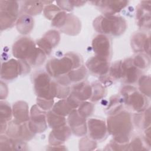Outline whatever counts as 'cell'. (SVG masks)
<instances>
[{
  "label": "cell",
  "instance_id": "obj_1",
  "mask_svg": "<svg viewBox=\"0 0 151 151\" xmlns=\"http://www.w3.org/2000/svg\"><path fill=\"white\" fill-rule=\"evenodd\" d=\"M107 128L114 141L120 144L128 143L133 130L130 114L123 110L110 115L107 120Z\"/></svg>",
  "mask_w": 151,
  "mask_h": 151
},
{
  "label": "cell",
  "instance_id": "obj_2",
  "mask_svg": "<svg viewBox=\"0 0 151 151\" xmlns=\"http://www.w3.org/2000/svg\"><path fill=\"white\" fill-rule=\"evenodd\" d=\"M13 55L19 59L27 61L29 65L38 66L42 64L46 54L34 42L28 37H21L12 46Z\"/></svg>",
  "mask_w": 151,
  "mask_h": 151
},
{
  "label": "cell",
  "instance_id": "obj_3",
  "mask_svg": "<svg viewBox=\"0 0 151 151\" xmlns=\"http://www.w3.org/2000/svg\"><path fill=\"white\" fill-rule=\"evenodd\" d=\"M83 60L79 55L73 52L66 54L61 58H52L46 64L48 74L54 77H60L68 73L71 70L81 65Z\"/></svg>",
  "mask_w": 151,
  "mask_h": 151
},
{
  "label": "cell",
  "instance_id": "obj_4",
  "mask_svg": "<svg viewBox=\"0 0 151 151\" xmlns=\"http://www.w3.org/2000/svg\"><path fill=\"white\" fill-rule=\"evenodd\" d=\"M94 29L101 34L119 36L124 33L127 28L126 21L120 16H99L93 21Z\"/></svg>",
  "mask_w": 151,
  "mask_h": 151
},
{
  "label": "cell",
  "instance_id": "obj_5",
  "mask_svg": "<svg viewBox=\"0 0 151 151\" xmlns=\"http://www.w3.org/2000/svg\"><path fill=\"white\" fill-rule=\"evenodd\" d=\"M123 102L133 110L138 113L146 109L148 101L145 95L133 86H126L121 90Z\"/></svg>",
  "mask_w": 151,
  "mask_h": 151
},
{
  "label": "cell",
  "instance_id": "obj_6",
  "mask_svg": "<svg viewBox=\"0 0 151 151\" xmlns=\"http://www.w3.org/2000/svg\"><path fill=\"white\" fill-rule=\"evenodd\" d=\"M0 22L1 29L4 30L12 27L17 21L19 5L17 1H0Z\"/></svg>",
  "mask_w": 151,
  "mask_h": 151
},
{
  "label": "cell",
  "instance_id": "obj_7",
  "mask_svg": "<svg viewBox=\"0 0 151 151\" xmlns=\"http://www.w3.org/2000/svg\"><path fill=\"white\" fill-rule=\"evenodd\" d=\"M30 71L29 64L23 60L11 59L2 64L1 77L2 79L11 80L19 75L25 74Z\"/></svg>",
  "mask_w": 151,
  "mask_h": 151
},
{
  "label": "cell",
  "instance_id": "obj_8",
  "mask_svg": "<svg viewBox=\"0 0 151 151\" xmlns=\"http://www.w3.org/2000/svg\"><path fill=\"white\" fill-rule=\"evenodd\" d=\"M34 87L38 98L54 100L50 75L45 72L38 73L34 79Z\"/></svg>",
  "mask_w": 151,
  "mask_h": 151
},
{
  "label": "cell",
  "instance_id": "obj_9",
  "mask_svg": "<svg viewBox=\"0 0 151 151\" xmlns=\"http://www.w3.org/2000/svg\"><path fill=\"white\" fill-rule=\"evenodd\" d=\"M6 132L10 138L21 140H30L34 135L27 122H21L15 119L9 122Z\"/></svg>",
  "mask_w": 151,
  "mask_h": 151
},
{
  "label": "cell",
  "instance_id": "obj_10",
  "mask_svg": "<svg viewBox=\"0 0 151 151\" xmlns=\"http://www.w3.org/2000/svg\"><path fill=\"white\" fill-rule=\"evenodd\" d=\"M47 114L37 104L34 105L30 113V121L28 122L31 130L35 134L42 133L47 128Z\"/></svg>",
  "mask_w": 151,
  "mask_h": 151
},
{
  "label": "cell",
  "instance_id": "obj_11",
  "mask_svg": "<svg viewBox=\"0 0 151 151\" xmlns=\"http://www.w3.org/2000/svg\"><path fill=\"white\" fill-rule=\"evenodd\" d=\"M111 41L104 34H99L92 41V47L96 56L109 60L111 52Z\"/></svg>",
  "mask_w": 151,
  "mask_h": 151
},
{
  "label": "cell",
  "instance_id": "obj_12",
  "mask_svg": "<svg viewBox=\"0 0 151 151\" xmlns=\"http://www.w3.org/2000/svg\"><path fill=\"white\" fill-rule=\"evenodd\" d=\"M90 137L94 140L101 141L106 136L107 128L104 120L98 119H90L87 122Z\"/></svg>",
  "mask_w": 151,
  "mask_h": 151
},
{
  "label": "cell",
  "instance_id": "obj_13",
  "mask_svg": "<svg viewBox=\"0 0 151 151\" xmlns=\"http://www.w3.org/2000/svg\"><path fill=\"white\" fill-rule=\"evenodd\" d=\"M102 11L104 16L114 15L127 6V1H91Z\"/></svg>",
  "mask_w": 151,
  "mask_h": 151
},
{
  "label": "cell",
  "instance_id": "obj_14",
  "mask_svg": "<svg viewBox=\"0 0 151 151\" xmlns=\"http://www.w3.org/2000/svg\"><path fill=\"white\" fill-rule=\"evenodd\" d=\"M60 35L55 30H50L44 36L37 41V44L46 55H49L53 48L59 42Z\"/></svg>",
  "mask_w": 151,
  "mask_h": 151
},
{
  "label": "cell",
  "instance_id": "obj_15",
  "mask_svg": "<svg viewBox=\"0 0 151 151\" xmlns=\"http://www.w3.org/2000/svg\"><path fill=\"white\" fill-rule=\"evenodd\" d=\"M86 65L92 73L101 76H105L110 68L108 59L96 55L90 58L87 61Z\"/></svg>",
  "mask_w": 151,
  "mask_h": 151
},
{
  "label": "cell",
  "instance_id": "obj_16",
  "mask_svg": "<svg viewBox=\"0 0 151 151\" xmlns=\"http://www.w3.org/2000/svg\"><path fill=\"white\" fill-rule=\"evenodd\" d=\"M71 130L77 136H83L87 133L86 119L83 117L76 109L69 114L67 119Z\"/></svg>",
  "mask_w": 151,
  "mask_h": 151
},
{
  "label": "cell",
  "instance_id": "obj_17",
  "mask_svg": "<svg viewBox=\"0 0 151 151\" xmlns=\"http://www.w3.org/2000/svg\"><path fill=\"white\" fill-rule=\"evenodd\" d=\"M122 78L129 84H133L137 81L140 70L133 64V59L129 58L122 61Z\"/></svg>",
  "mask_w": 151,
  "mask_h": 151
},
{
  "label": "cell",
  "instance_id": "obj_18",
  "mask_svg": "<svg viewBox=\"0 0 151 151\" xmlns=\"http://www.w3.org/2000/svg\"><path fill=\"white\" fill-rule=\"evenodd\" d=\"M136 19L140 28H150V1H142L136 10Z\"/></svg>",
  "mask_w": 151,
  "mask_h": 151
},
{
  "label": "cell",
  "instance_id": "obj_19",
  "mask_svg": "<svg viewBox=\"0 0 151 151\" xmlns=\"http://www.w3.org/2000/svg\"><path fill=\"white\" fill-rule=\"evenodd\" d=\"M132 48L135 52H145L150 55V37L142 32H137L132 37Z\"/></svg>",
  "mask_w": 151,
  "mask_h": 151
},
{
  "label": "cell",
  "instance_id": "obj_20",
  "mask_svg": "<svg viewBox=\"0 0 151 151\" xmlns=\"http://www.w3.org/2000/svg\"><path fill=\"white\" fill-rule=\"evenodd\" d=\"M71 129L67 125L54 129L49 136V143L53 146L65 142L71 135Z\"/></svg>",
  "mask_w": 151,
  "mask_h": 151
},
{
  "label": "cell",
  "instance_id": "obj_21",
  "mask_svg": "<svg viewBox=\"0 0 151 151\" xmlns=\"http://www.w3.org/2000/svg\"><path fill=\"white\" fill-rule=\"evenodd\" d=\"M81 29V22L75 15L68 14L66 21L60 30L65 34L75 35L78 34Z\"/></svg>",
  "mask_w": 151,
  "mask_h": 151
},
{
  "label": "cell",
  "instance_id": "obj_22",
  "mask_svg": "<svg viewBox=\"0 0 151 151\" xmlns=\"http://www.w3.org/2000/svg\"><path fill=\"white\" fill-rule=\"evenodd\" d=\"M12 114L15 120L21 122H27L30 119L28 106L23 101H18L14 104Z\"/></svg>",
  "mask_w": 151,
  "mask_h": 151
},
{
  "label": "cell",
  "instance_id": "obj_23",
  "mask_svg": "<svg viewBox=\"0 0 151 151\" xmlns=\"http://www.w3.org/2000/svg\"><path fill=\"white\" fill-rule=\"evenodd\" d=\"M71 93L80 101H85L91 98L92 88L87 83L82 81L74 86Z\"/></svg>",
  "mask_w": 151,
  "mask_h": 151
},
{
  "label": "cell",
  "instance_id": "obj_24",
  "mask_svg": "<svg viewBox=\"0 0 151 151\" xmlns=\"http://www.w3.org/2000/svg\"><path fill=\"white\" fill-rule=\"evenodd\" d=\"M18 32L22 34H27L31 31L34 27V20L29 15H21L16 24Z\"/></svg>",
  "mask_w": 151,
  "mask_h": 151
},
{
  "label": "cell",
  "instance_id": "obj_25",
  "mask_svg": "<svg viewBox=\"0 0 151 151\" xmlns=\"http://www.w3.org/2000/svg\"><path fill=\"white\" fill-rule=\"evenodd\" d=\"M51 89L54 97L61 99H64L68 97L70 92V88L68 85L58 81H51Z\"/></svg>",
  "mask_w": 151,
  "mask_h": 151
},
{
  "label": "cell",
  "instance_id": "obj_26",
  "mask_svg": "<svg viewBox=\"0 0 151 151\" xmlns=\"http://www.w3.org/2000/svg\"><path fill=\"white\" fill-rule=\"evenodd\" d=\"M42 1H28L24 2V11L31 15H36L40 14L44 8Z\"/></svg>",
  "mask_w": 151,
  "mask_h": 151
},
{
  "label": "cell",
  "instance_id": "obj_27",
  "mask_svg": "<svg viewBox=\"0 0 151 151\" xmlns=\"http://www.w3.org/2000/svg\"><path fill=\"white\" fill-rule=\"evenodd\" d=\"M47 121L49 127L52 129L66 124V120L64 116L58 115L52 111H50L47 114Z\"/></svg>",
  "mask_w": 151,
  "mask_h": 151
},
{
  "label": "cell",
  "instance_id": "obj_28",
  "mask_svg": "<svg viewBox=\"0 0 151 151\" xmlns=\"http://www.w3.org/2000/svg\"><path fill=\"white\" fill-rule=\"evenodd\" d=\"M52 109V111L53 112L62 116L68 115L73 110L65 99H61L57 102Z\"/></svg>",
  "mask_w": 151,
  "mask_h": 151
},
{
  "label": "cell",
  "instance_id": "obj_29",
  "mask_svg": "<svg viewBox=\"0 0 151 151\" xmlns=\"http://www.w3.org/2000/svg\"><path fill=\"white\" fill-rule=\"evenodd\" d=\"M109 104L107 108V114H114L120 111L122 107L123 100L118 96H114L110 97Z\"/></svg>",
  "mask_w": 151,
  "mask_h": 151
},
{
  "label": "cell",
  "instance_id": "obj_30",
  "mask_svg": "<svg viewBox=\"0 0 151 151\" xmlns=\"http://www.w3.org/2000/svg\"><path fill=\"white\" fill-rule=\"evenodd\" d=\"M92 94L91 96V101H97L103 98L106 94V90L104 87L100 83L95 82L91 86Z\"/></svg>",
  "mask_w": 151,
  "mask_h": 151
},
{
  "label": "cell",
  "instance_id": "obj_31",
  "mask_svg": "<svg viewBox=\"0 0 151 151\" xmlns=\"http://www.w3.org/2000/svg\"><path fill=\"white\" fill-rule=\"evenodd\" d=\"M139 90L141 93L145 96H150V78L149 76L143 75L139 80Z\"/></svg>",
  "mask_w": 151,
  "mask_h": 151
},
{
  "label": "cell",
  "instance_id": "obj_32",
  "mask_svg": "<svg viewBox=\"0 0 151 151\" xmlns=\"http://www.w3.org/2000/svg\"><path fill=\"white\" fill-rule=\"evenodd\" d=\"M133 59V64L138 68L144 70L149 67L150 58L149 56L143 54H140L134 57Z\"/></svg>",
  "mask_w": 151,
  "mask_h": 151
},
{
  "label": "cell",
  "instance_id": "obj_33",
  "mask_svg": "<svg viewBox=\"0 0 151 151\" xmlns=\"http://www.w3.org/2000/svg\"><path fill=\"white\" fill-rule=\"evenodd\" d=\"M12 110L10 106L6 101H1L0 104V122H7L11 120Z\"/></svg>",
  "mask_w": 151,
  "mask_h": 151
},
{
  "label": "cell",
  "instance_id": "obj_34",
  "mask_svg": "<svg viewBox=\"0 0 151 151\" xmlns=\"http://www.w3.org/2000/svg\"><path fill=\"white\" fill-rule=\"evenodd\" d=\"M78 113L84 118L91 116L94 111V105L88 101H84L80 103L78 109Z\"/></svg>",
  "mask_w": 151,
  "mask_h": 151
},
{
  "label": "cell",
  "instance_id": "obj_35",
  "mask_svg": "<svg viewBox=\"0 0 151 151\" xmlns=\"http://www.w3.org/2000/svg\"><path fill=\"white\" fill-rule=\"evenodd\" d=\"M67 15L68 14H67L65 12L61 11L52 19L51 25L53 27H55L60 29L64 26L66 21Z\"/></svg>",
  "mask_w": 151,
  "mask_h": 151
},
{
  "label": "cell",
  "instance_id": "obj_36",
  "mask_svg": "<svg viewBox=\"0 0 151 151\" xmlns=\"http://www.w3.org/2000/svg\"><path fill=\"white\" fill-rule=\"evenodd\" d=\"M122 61H117L113 64L110 71V76L114 79L117 80L122 77Z\"/></svg>",
  "mask_w": 151,
  "mask_h": 151
},
{
  "label": "cell",
  "instance_id": "obj_37",
  "mask_svg": "<svg viewBox=\"0 0 151 151\" xmlns=\"http://www.w3.org/2000/svg\"><path fill=\"white\" fill-rule=\"evenodd\" d=\"M60 11V8L53 4H49L44 8V14L45 17L50 20H52Z\"/></svg>",
  "mask_w": 151,
  "mask_h": 151
},
{
  "label": "cell",
  "instance_id": "obj_38",
  "mask_svg": "<svg viewBox=\"0 0 151 151\" xmlns=\"http://www.w3.org/2000/svg\"><path fill=\"white\" fill-rule=\"evenodd\" d=\"M1 150H12L14 149V140L11 139L9 137L1 136L0 142Z\"/></svg>",
  "mask_w": 151,
  "mask_h": 151
},
{
  "label": "cell",
  "instance_id": "obj_39",
  "mask_svg": "<svg viewBox=\"0 0 151 151\" xmlns=\"http://www.w3.org/2000/svg\"><path fill=\"white\" fill-rule=\"evenodd\" d=\"M37 103L38 107L41 109L44 110H48L52 108L54 100H47L37 97Z\"/></svg>",
  "mask_w": 151,
  "mask_h": 151
},
{
  "label": "cell",
  "instance_id": "obj_40",
  "mask_svg": "<svg viewBox=\"0 0 151 151\" xmlns=\"http://www.w3.org/2000/svg\"><path fill=\"white\" fill-rule=\"evenodd\" d=\"M129 147L130 150H147L146 147H145L143 143L141 138L136 137L133 139L130 143H129Z\"/></svg>",
  "mask_w": 151,
  "mask_h": 151
},
{
  "label": "cell",
  "instance_id": "obj_41",
  "mask_svg": "<svg viewBox=\"0 0 151 151\" xmlns=\"http://www.w3.org/2000/svg\"><path fill=\"white\" fill-rule=\"evenodd\" d=\"M79 145H80V147L86 146L84 150H86L87 147H88L87 150H91V149L90 148V146L92 147L93 149H95V147L97 146V143L95 140L94 141L89 139L88 137H85V138L81 139V140H80Z\"/></svg>",
  "mask_w": 151,
  "mask_h": 151
},
{
  "label": "cell",
  "instance_id": "obj_42",
  "mask_svg": "<svg viewBox=\"0 0 151 151\" xmlns=\"http://www.w3.org/2000/svg\"><path fill=\"white\" fill-rule=\"evenodd\" d=\"M59 6L62 8L63 10H65L67 11H70L73 9V5L71 3V1H57L56 2Z\"/></svg>",
  "mask_w": 151,
  "mask_h": 151
},
{
  "label": "cell",
  "instance_id": "obj_43",
  "mask_svg": "<svg viewBox=\"0 0 151 151\" xmlns=\"http://www.w3.org/2000/svg\"><path fill=\"white\" fill-rule=\"evenodd\" d=\"M86 1H71V3L74 6H79L81 5H83L84 4H85Z\"/></svg>",
  "mask_w": 151,
  "mask_h": 151
}]
</instances>
